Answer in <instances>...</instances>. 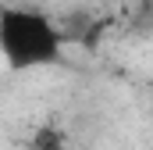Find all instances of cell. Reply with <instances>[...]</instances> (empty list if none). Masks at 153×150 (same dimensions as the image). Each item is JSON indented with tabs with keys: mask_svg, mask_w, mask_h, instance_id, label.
I'll return each instance as SVG.
<instances>
[{
	"mask_svg": "<svg viewBox=\"0 0 153 150\" xmlns=\"http://www.w3.org/2000/svg\"><path fill=\"white\" fill-rule=\"evenodd\" d=\"M0 50L7 57V68H39V64L57 61L61 32L39 11L7 7L0 14Z\"/></svg>",
	"mask_w": 153,
	"mask_h": 150,
	"instance_id": "6da1fadb",
	"label": "cell"
},
{
	"mask_svg": "<svg viewBox=\"0 0 153 150\" xmlns=\"http://www.w3.org/2000/svg\"><path fill=\"white\" fill-rule=\"evenodd\" d=\"M32 147H36V150H61V132H53V129H39L36 140H32Z\"/></svg>",
	"mask_w": 153,
	"mask_h": 150,
	"instance_id": "7a4b0ae2",
	"label": "cell"
},
{
	"mask_svg": "<svg viewBox=\"0 0 153 150\" xmlns=\"http://www.w3.org/2000/svg\"><path fill=\"white\" fill-rule=\"evenodd\" d=\"M150 79H153V57H150Z\"/></svg>",
	"mask_w": 153,
	"mask_h": 150,
	"instance_id": "3957f363",
	"label": "cell"
},
{
	"mask_svg": "<svg viewBox=\"0 0 153 150\" xmlns=\"http://www.w3.org/2000/svg\"><path fill=\"white\" fill-rule=\"evenodd\" d=\"M146 4H150V11H153V0H146Z\"/></svg>",
	"mask_w": 153,
	"mask_h": 150,
	"instance_id": "277c9868",
	"label": "cell"
}]
</instances>
